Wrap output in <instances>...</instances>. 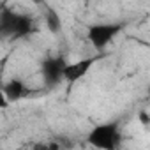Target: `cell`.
Wrapping results in <instances>:
<instances>
[{"mask_svg": "<svg viewBox=\"0 0 150 150\" xmlns=\"http://www.w3.org/2000/svg\"><path fill=\"white\" fill-rule=\"evenodd\" d=\"M34 30H35V23L28 14L14 13L6 6L2 7V11H0V32L4 37L21 39L30 35Z\"/></svg>", "mask_w": 150, "mask_h": 150, "instance_id": "obj_1", "label": "cell"}, {"mask_svg": "<svg viewBox=\"0 0 150 150\" xmlns=\"http://www.w3.org/2000/svg\"><path fill=\"white\" fill-rule=\"evenodd\" d=\"M87 143L96 150H120L122 132L117 122L97 124L87 134Z\"/></svg>", "mask_w": 150, "mask_h": 150, "instance_id": "obj_2", "label": "cell"}, {"mask_svg": "<svg viewBox=\"0 0 150 150\" xmlns=\"http://www.w3.org/2000/svg\"><path fill=\"white\" fill-rule=\"evenodd\" d=\"M124 28V23H94L87 28V41L97 50L103 51Z\"/></svg>", "mask_w": 150, "mask_h": 150, "instance_id": "obj_3", "label": "cell"}, {"mask_svg": "<svg viewBox=\"0 0 150 150\" xmlns=\"http://www.w3.org/2000/svg\"><path fill=\"white\" fill-rule=\"evenodd\" d=\"M67 62L64 57H50L42 62L41 65V76L48 87H55L64 80V72H65Z\"/></svg>", "mask_w": 150, "mask_h": 150, "instance_id": "obj_4", "label": "cell"}, {"mask_svg": "<svg viewBox=\"0 0 150 150\" xmlns=\"http://www.w3.org/2000/svg\"><path fill=\"white\" fill-rule=\"evenodd\" d=\"M101 60L99 55L96 57H85L81 60H76V62H67V67H65V72H64V80L67 83H78L81 78H85L87 74L90 72V69L94 67V64Z\"/></svg>", "mask_w": 150, "mask_h": 150, "instance_id": "obj_5", "label": "cell"}, {"mask_svg": "<svg viewBox=\"0 0 150 150\" xmlns=\"http://www.w3.org/2000/svg\"><path fill=\"white\" fill-rule=\"evenodd\" d=\"M2 96L11 101V103H16V101H21L23 97L28 96V88L25 85V81L18 80V78H11L9 81L4 83L2 87Z\"/></svg>", "mask_w": 150, "mask_h": 150, "instance_id": "obj_6", "label": "cell"}, {"mask_svg": "<svg viewBox=\"0 0 150 150\" xmlns=\"http://www.w3.org/2000/svg\"><path fill=\"white\" fill-rule=\"evenodd\" d=\"M44 21H46V28L51 32V34H58L62 30V20L58 16L57 11L53 9H48L46 14H44Z\"/></svg>", "mask_w": 150, "mask_h": 150, "instance_id": "obj_7", "label": "cell"}, {"mask_svg": "<svg viewBox=\"0 0 150 150\" xmlns=\"http://www.w3.org/2000/svg\"><path fill=\"white\" fill-rule=\"evenodd\" d=\"M32 150H62L57 141H35L32 145Z\"/></svg>", "mask_w": 150, "mask_h": 150, "instance_id": "obj_8", "label": "cell"}, {"mask_svg": "<svg viewBox=\"0 0 150 150\" xmlns=\"http://www.w3.org/2000/svg\"><path fill=\"white\" fill-rule=\"evenodd\" d=\"M148 115H150V113H148Z\"/></svg>", "mask_w": 150, "mask_h": 150, "instance_id": "obj_9", "label": "cell"}]
</instances>
